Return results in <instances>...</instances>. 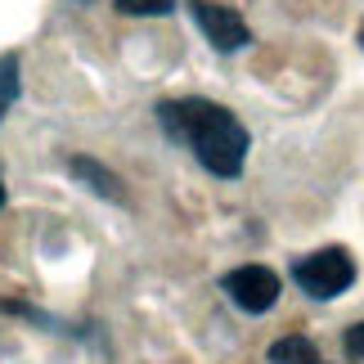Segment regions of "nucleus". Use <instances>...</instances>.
<instances>
[{"label": "nucleus", "instance_id": "f257e3e1", "mask_svg": "<svg viewBox=\"0 0 364 364\" xmlns=\"http://www.w3.org/2000/svg\"><path fill=\"white\" fill-rule=\"evenodd\" d=\"M158 122H162V131L171 139H180L212 176L234 180L243 171L252 139H247L243 122L234 117L230 108H220L212 100H166V104H158Z\"/></svg>", "mask_w": 364, "mask_h": 364}, {"label": "nucleus", "instance_id": "f03ea898", "mask_svg": "<svg viewBox=\"0 0 364 364\" xmlns=\"http://www.w3.org/2000/svg\"><path fill=\"white\" fill-rule=\"evenodd\" d=\"M292 284L315 301H333L355 284V257L346 247H319L292 261Z\"/></svg>", "mask_w": 364, "mask_h": 364}, {"label": "nucleus", "instance_id": "7ed1b4c3", "mask_svg": "<svg viewBox=\"0 0 364 364\" xmlns=\"http://www.w3.org/2000/svg\"><path fill=\"white\" fill-rule=\"evenodd\" d=\"M220 288H225V297L239 306L243 315L274 311L279 292H284V284H279V274L270 270V265H239V270H230L225 279H220Z\"/></svg>", "mask_w": 364, "mask_h": 364}, {"label": "nucleus", "instance_id": "20e7f679", "mask_svg": "<svg viewBox=\"0 0 364 364\" xmlns=\"http://www.w3.org/2000/svg\"><path fill=\"white\" fill-rule=\"evenodd\" d=\"M189 14H193V23H198V32L212 41V50H220V54H234V50H243L252 41L247 23L230 5H216V0H189Z\"/></svg>", "mask_w": 364, "mask_h": 364}, {"label": "nucleus", "instance_id": "39448f33", "mask_svg": "<svg viewBox=\"0 0 364 364\" xmlns=\"http://www.w3.org/2000/svg\"><path fill=\"white\" fill-rule=\"evenodd\" d=\"M73 176L81 180L86 189H95L100 198H108V203H122V180L108 171V166H100L95 158H73Z\"/></svg>", "mask_w": 364, "mask_h": 364}, {"label": "nucleus", "instance_id": "423d86ee", "mask_svg": "<svg viewBox=\"0 0 364 364\" xmlns=\"http://www.w3.org/2000/svg\"><path fill=\"white\" fill-rule=\"evenodd\" d=\"M315 360H319V351L306 338H279L270 346V364H315Z\"/></svg>", "mask_w": 364, "mask_h": 364}, {"label": "nucleus", "instance_id": "0eeeda50", "mask_svg": "<svg viewBox=\"0 0 364 364\" xmlns=\"http://www.w3.org/2000/svg\"><path fill=\"white\" fill-rule=\"evenodd\" d=\"M171 9L176 0H117V14H131V18H162Z\"/></svg>", "mask_w": 364, "mask_h": 364}, {"label": "nucleus", "instance_id": "6e6552de", "mask_svg": "<svg viewBox=\"0 0 364 364\" xmlns=\"http://www.w3.org/2000/svg\"><path fill=\"white\" fill-rule=\"evenodd\" d=\"M18 100V59L14 54H0V104Z\"/></svg>", "mask_w": 364, "mask_h": 364}, {"label": "nucleus", "instance_id": "1a4fd4ad", "mask_svg": "<svg viewBox=\"0 0 364 364\" xmlns=\"http://www.w3.org/2000/svg\"><path fill=\"white\" fill-rule=\"evenodd\" d=\"M346 351H351L355 360H364V324H355L351 333H346Z\"/></svg>", "mask_w": 364, "mask_h": 364}, {"label": "nucleus", "instance_id": "9d476101", "mask_svg": "<svg viewBox=\"0 0 364 364\" xmlns=\"http://www.w3.org/2000/svg\"><path fill=\"white\" fill-rule=\"evenodd\" d=\"M0 207H5V185H0Z\"/></svg>", "mask_w": 364, "mask_h": 364}, {"label": "nucleus", "instance_id": "9b49d317", "mask_svg": "<svg viewBox=\"0 0 364 364\" xmlns=\"http://www.w3.org/2000/svg\"><path fill=\"white\" fill-rule=\"evenodd\" d=\"M360 46H364V27H360Z\"/></svg>", "mask_w": 364, "mask_h": 364}, {"label": "nucleus", "instance_id": "f8f14e48", "mask_svg": "<svg viewBox=\"0 0 364 364\" xmlns=\"http://www.w3.org/2000/svg\"><path fill=\"white\" fill-rule=\"evenodd\" d=\"M0 117H5V104H0Z\"/></svg>", "mask_w": 364, "mask_h": 364}, {"label": "nucleus", "instance_id": "ddd939ff", "mask_svg": "<svg viewBox=\"0 0 364 364\" xmlns=\"http://www.w3.org/2000/svg\"><path fill=\"white\" fill-rule=\"evenodd\" d=\"M315 364H324V360H315Z\"/></svg>", "mask_w": 364, "mask_h": 364}]
</instances>
